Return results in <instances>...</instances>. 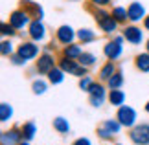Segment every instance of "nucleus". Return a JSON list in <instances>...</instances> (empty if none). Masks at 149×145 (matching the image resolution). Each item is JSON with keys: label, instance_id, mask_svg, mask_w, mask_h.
Returning a JSON list of instances; mask_svg holds the SVG:
<instances>
[{"label": "nucleus", "instance_id": "aec40b11", "mask_svg": "<svg viewBox=\"0 0 149 145\" xmlns=\"http://www.w3.org/2000/svg\"><path fill=\"white\" fill-rule=\"evenodd\" d=\"M136 66L142 72H149V53H142L136 57Z\"/></svg>", "mask_w": 149, "mask_h": 145}, {"label": "nucleus", "instance_id": "f257e3e1", "mask_svg": "<svg viewBox=\"0 0 149 145\" xmlns=\"http://www.w3.org/2000/svg\"><path fill=\"white\" fill-rule=\"evenodd\" d=\"M96 20L100 22V26H101V30L105 31V33H112L114 30H116V19H114L112 15H109L105 13V11H96Z\"/></svg>", "mask_w": 149, "mask_h": 145}, {"label": "nucleus", "instance_id": "f3484780", "mask_svg": "<svg viewBox=\"0 0 149 145\" xmlns=\"http://www.w3.org/2000/svg\"><path fill=\"white\" fill-rule=\"evenodd\" d=\"M54 127H55L57 132H61V134H66V132L70 130V125H68V121L63 119V118H55V119H54Z\"/></svg>", "mask_w": 149, "mask_h": 145}, {"label": "nucleus", "instance_id": "20e7f679", "mask_svg": "<svg viewBox=\"0 0 149 145\" xmlns=\"http://www.w3.org/2000/svg\"><path fill=\"white\" fill-rule=\"evenodd\" d=\"M9 24L15 28V30H22L24 26L30 24V17H28L26 11H13L9 17Z\"/></svg>", "mask_w": 149, "mask_h": 145}, {"label": "nucleus", "instance_id": "cd10ccee", "mask_svg": "<svg viewBox=\"0 0 149 145\" xmlns=\"http://www.w3.org/2000/svg\"><path fill=\"white\" fill-rule=\"evenodd\" d=\"M33 92H35V94H44V92H46V83H44V81H35V83H33Z\"/></svg>", "mask_w": 149, "mask_h": 145}, {"label": "nucleus", "instance_id": "6ab92c4d", "mask_svg": "<svg viewBox=\"0 0 149 145\" xmlns=\"http://www.w3.org/2000/svg\"><path fill=\"white\" fill-rule=\"evenodd\" d=\"M63 72H65L63 68H54V70H50V72H48V77H50V81H52L54 85L61 83V81L65 79V75H63Z\"/></svg>", "mask_w": 149, "mask_h": 145}, {"label": "nucleus", "instance_id": "c85d7f7f", "mask_svg": "<svg viewBox=\"0 0 149 145\" xmlns=\"http://www.w3.org/2000/svg\"><path fill=\"white\" fill-rule=\"evenodd\" d=\"M0 51H2V55H9L11 51H13V44H11L9 40H4V42H2V48H0Z\"/></svg>", "mask_w": 149, "mask_h": 145}, {"label": "nucleus", "instance_id": "4468645a", "mask_svg": "<svg viewBox=\"0 0 149 145\" xmlns=\"http://www.w3.org/2000/svg\"><path fill=\"white\" fill-rule=\"evenodd\" d=\"M54 59H52L50 55H42L41 59L37 61V70L41 72V74H48L50 70H54Z\"/></svg>", "mask_w": 149, "mask_h": 145}, {"label": "nucleus", "instance_id": "f03ea898", "mask_svg": "<svg viewBox=\"0 0 149 145\" xmlns=\"http://www.w3.org/2000/svg\"><path fill=\"white\" fill-rule=\"evenodd\" d=\"M61 68H63L65 72L72 74V75H77V77H85V66L81 65V62L77 65L76 61L68 59V57H65V59L61 61Z\"/></svg>", "mask_w": 149, "mask_h": 145}, {"label": "nucleus", "instance_id": "c756f323", "mask_svg": "<svg viewBox=\"0 0 149 145\" xmlns=\"http://www.w3.org/2000/svg\"><path fill=\"white\" fill-rule=\"evenodd\" d=\"M79 86H81V90H90V86H92V79L85 75V77L81 79V83H79Z\"/></svg>", "mask_w": 149, "mask_h": 145}, {"label": "nucleus", "instance_id": "39448f33", "mask_svg": "<svg viewBox=\"0 0 149 145\" xmlns=\"http://www.w3.org/2000/svg\"><path fill=\"white\" fill-rule=\"evenodd\" d=\"M127 17H129V20L131 22H138V20H142V19H146V8L142 6L140 2H133L127 8Z\"/></svg>", "mask_w": 149, "mask_h": 145}, {"label": "nucleus", "instance_id": "2f4dec72", "mask_svg": "<svg viewBox=\"0 0 149 145\" xmlns=\"http://www.w3.org/2000/svg\"><path fill=\"white\" fill-rule=\"evenodd\" d=\"M74 145H90V142L87 140V138H79V140L74 143Z\"/></svg>", "mask_w": 149, "mask_h": 145}, {"label": "nucleus", "instance_id": "72a5a7b5", "mask_svg": "<svg viewBox=\"0 0 149 145\" xmlns=\"http://www.w3.org/2000/svg\"><path fill=\"white\" fill-rule=\"evenodd\" d=\"M144 26H146V30H149V15L144 19Z\"/></svg>", "mask_w": 149, "mask_h": 145}, {"label": "nucleus", "instance_id": "a211bd4d", "mask_svg": "<svg viewBox=\"0 0 149 145\" xmlns=\"http://www.w3.org/2000/svg\"><path fill=\"white\" fill-rule=\"evenodd\" d=\"M81 53H83L81 48H79V46H74V44L66 46V50H65V57H68V59H79Z\"/></svg>", "mask_w": 149, "mask_h": 145}, {"label": "nucleus", "instance_id": "e433bc0d", "mask_svg": "<svg viewBox=\"0 0 149 145\" xmlns=\"http://www.w3.org/2000/svg\"><path fill=\"white\" fill-rule=\"evenodd\" d=\"M20 145H28V143H20Z\"/></svg>", "mask_w": 149, "mask_h": 145}, {"label": "nucleus", "instance_id": "7ed1b4c3", "mask_svg": "<svg viewBox=\"0 0 149 145\" xmlns=\"http://www.w3.org/2000/svg\"><path fill=\"white\" fill-rule=\"evenodd\" d=\"M131 140L138 145H147L149 143V125H138L131 132Z\"/></svg>", "mask_w": 149, "mask_h": 145}, {"label": "nucleus", "instance_id": "7c9ffc66", "mask_svg": "<svg viewBox=\"0 0 149 145\" xmlns=\"http://www.w3.org/2000/svg\"><path fill=\"white\" fill-rule=\"evenodd\" d=\"M13 30H15V28L11 26V24L9 26L8 24H2V35H13V33H15Z\"/></svg>", "mask_w": 149, "mask_h": 145}, {"label": "nucleus", "instance_id": "f704fd0d", "mask_svg": "<svg viewBox=\"0 0 149 145\" xmlns=\"http://www.w3.org/2000/svg\"><path fill=\"white\" fill-rule=\"evenodd\" d=\"M146 110H147V112H149V103H147V105H146Z\"/></svg>", "mask_w": 149, "mask_h": 145}, {"label": "nucleus", "instance_id": "c9c22d12", "mask_svg": "<svg viewBox=\"0 0 149 145\" xmlns=\"http://www.w3.org/2000/svg\"><path fill=\"white\" fill-rule=\"evenodd\" d=\"M147 53H149V40H147Z\"/></svg>", "mask_w": 149, "mask_h": 145}, {"label": "nucleus", "instance_id": "6e6552de", "mask_svg": "<svg viewBox=\"0 0 149 145\" xmlns=\"http://www.w3.org/2000/svg\"><path fill=\"white\" fill-rule=\"evenodd\" d=\"M39 53V48L33 42H24L22 46H19V53L17 55H20L24 61H30V59H33Z\"/></svg>", "mask_w": 149, "mask_h": 145}, {"label": "nucleus", "instance_id": "bb28decb", "mask_svg": "<svg viewBox=\"0 0 149 145\" xmlns=\"http://www.w3.org/2000/svg\"><path fill=\"white\" fill-rule=\"evenodd\" d=\"M77 37L83 40V42H88V40H94V31H90V30H81L77 33Z\"/></svg>", "mask_w": 149, "mask_h": 145}, {"label": "nucleus", "instance_id": "2eb2a0df", "mask_svg": "<svg viewBox=\"0 0 149 145\" xmlns=\"http://www.w3.org/2000/svg\"><path fill=\"white\" fill-rule=\"evenodd\" d=\"M109 99H111V103H112V105L120 107V105H123L125 94H123L122 90H118V88H112V90H111V96H109Z\"/></svg>", "mask_w": 149, "mask_h": 145}, {"label": "nucleus", "instance_id": "9b49d317", "mask_svg": "<svg viewBox=\"0 0 149 145\" xmlns=\"http://www.w3.org/2000/svg\"><path fill=\"white\" fill-rule=\"evenodd\" d=\"M105 55L109 59H118L120 55H122V42H118L116 39H114V42H107L105 46Z\"/></svg>", "mask_w": 149, "mask_h": 145}, {"label": "nucleus", "instance_id": "423d86ee", "mask_svg": "<svg viewBox=\"0 0 149 145\" xmlns=\"http://www.w3.org/2000/svg\"><path fill=\"white\" fill-rule=\"evenodd\" d=\"M118 119H120V123L125 125V127H131L134 123V119H136V112L131 107H120L118 110Z\"/></svg>", "mask_w": 149, "mask_h": 145}, {"label": "nucleus", "instance_id": "5701e85b", "mask_svg": "<svg viewBox=\"0 0 149 145\" xmlns=\"http://www.w3.org/2000/svg\"><path fill=\"white\" fill-rule=\"evenodd\" d=\"M111 15H112L118 22H122V20H125V19H129V17H127V9H123V8H114Z\"/></svg>", "mask_w": 149, "mask_h": 145}, {"label": "nucleus", "instance_id": "393cba45", "mask_svg": "<svg viewBox=\"0 0 149 145\" xmlns=\"http://www.w3.org/2000/svg\"><path fill=\"white\" fill-rule=\"evenodd\" d=\"M22 134H24L26 140H31V138L35 136V125H33V123H26V125H24V130H22Z\"/></svg>", "mask_w": 149, "mask_h": 145}, {"label": "nucleus", "instance_id": "4be33fe9", "mask_svg": "<svg viewBox=\"0 0 149 145\" xmlns=\"http://www.w3.org/2000/svg\"><path fill=\"white\" fill-rule=\"evenodd\" d=\"M11 116H13L11 107L8 105V103H2V105H0V119H2V121H8Z\"/></svg>", "mask_w": 149, "mask_h": 145}, {"label": "nucleus", "instance_id": "b1692460", "mask_svg": "<svg viewBox=\"0 0 149 145\" xmlns=\"http://www.w3.org/2000/svg\"><path fill=\"white\" fill-rule=\"evenodd\" d=\"M123 83V77H122V74H114L111 79H109V86L111 88H120Z\"/></svg>", "mask_w": 149, "mask_h": 145}, {"label": "nucleus", "instance_id": "9d476101", "mask_svg": "<svg viewBox=\"0 0 149 145\" xmlns=\"http://www.w3.org/2000/svg\"><path fill=\"white\" fill-rule=\"evenodd\" d=\"M142 30H138V28H134V26H129V28H125L123 30V39H127L129 42H133V44H140L142 42Z\"/></svg>", "mask_w": 149, "mask_h": 145}, {"label": "nucleus", "instance_id": "0eeeda50", "mask_svg": "<svg viewBox=\"0 0 149 145\" xmlns=\"http://www.w3.org/2000/svg\"><path fill=\"white\" fill-rule=\"evenodd\" d=\"M88 92H90V103H92L94 107H100L103 103V99H105V90H103V86L92 83Z\"/></svg>", "mask_w": 149, "mask_h": 145}, {"label": "nucleus", "instance_id": "1a4fd4ad", "mask_svg": "<svg viewBox=\"0 0 149 145\" xmlns=\"http://www.w3.org/2000/svg\"><path fill=\"white\" fill-rule=\"evenodd\" d=\"M120 125H122V123H116V121H112V119H107L105 123L100 127L98 132H100L101 138H111L112 134H116V132L120 130Z\"/></svg>", "mask_w": 149, "mask_h": 145}, {"label": "nucleus", "instance_id": "ddd939ff", "mask_svg": "<svg viewBox=\"0 0 149 145\" xmlns=\"http://www.w3.org/2000/svg\"><path fill=\"white\" fill-rule=\"evenodd\" d=\"M74 37L76 35H74V30L70 26H61L59 30H57V39H59L63 44H70L74 40Z\"/></svg>", "mask_w": 149, "mask_h": 145}, {"label": "nucleus", "instance_id": "412c9836", "mask_svg": "<svg viewBox=\"0 0 149 145\" xmlns=\"http://www.w3.org/2000/svg\"><path fill=\"white\" fill-rule=\"evenodd\" d=\"M112 75H114V65H112V62H107V65L101 68L100 77H101V79H111Z\"/></svg>", "mask_w": 149, "mask_h": 145}, {"label": "nucleus", "instance_id": "dca6fc26", "mask_svg": "<svg viewBox=\"0 0 149 145\" xmlns=\"http://www.w3.org/2000/svg\"><path fill=\"white\" fill-rule=\"evenodd\" d=\"M19 142V132L17 130H9V132H4L2 134V143L4 145H15Z\"/></svg>", "mask_w": 149, "mask_h": 145}, {"label": "nucleus", "instance_id": "473e14b6", "mask_svg": "<svg viewBox=\"0 0 149 145\" xmlns=\"http://www.w3.org/2000/svg\"><path fill=\"white\" fill-rule=\"evenodd\" d=\"M90 2H94L96 6H107L111 0H90Z\"/></svg>", "mask_w": 149, "mask_h": 145}, {"label": "nucleus", "instance_id": "f8f14e48", "mask_svg": "<svg viewBox=\"0 0 149 145\" xmlns=\"http://www.w3.org/2000/svg\"><path fill=\"white\" fill-rule=\"evenodd\" d=\"M30 35H31L33 40L44 39V26H42V22L39 20V19L33 20V22H30Z\"/></svg>", "mask_w": 149, "mask_h": 145}, {"label": "nucleus", "instance_id": "a878e982", "mask_svg": "<svg viewBox=\"0 0 149 145\" xmlns=\"http://www.w3.org/2000/svg\"><path fill=\"white\" fill-rule=\"evenodd\" d=\"M94 61H96V57L92 53H81V57H79V62H81L83 66H90V65H94Z\"/></svg>", "mask_w": 149, "mask_h": 145}]
</instances>
